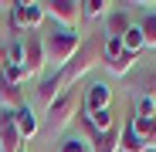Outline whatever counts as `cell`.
I'll use <instances>...</instances> for the list:
<instances>
[{
	"mask_svg": "<svg viewBox=\"0 0 156 152\" xmlns=\"http://www.w3.org/2000/svg\"><path fill=\"white\" fill-rule=\"evenodd\" d=\"M92 68H95V47H92V44H82V47H78V54H75L65 68H58L51 78L41 81V88H37L41 101H44V105H51V101L61 98L65 91L78 88V78H82V74H88Z\"/></svg>",
	"mask_w": 156,
	"mask_h": 152,
	"instance_id": "cell-1",
	"label": "cell"
},
{
	"mask_svg": "<svg viewBox=\"0 0 156 152\" xmlns=\"http://www.w3.org/2000/svg\"><path fill=\"white\" fill-rule=\"evenodd\" d=\"M78 47H82V37H78L75 31H51L48 37H44V61H51L55 64V71L58 68H65L75 54H78Z\"/></svg>",
	"mask_w": 156,
	"mask_h": 152,
	"instance_id": "cell-2",
	"label": "cell"
},
{
	"mask_svg": "<svg viewBox=\"0 0 156 152\" xmlns=\"http://www.w3.org/2000/svg\"><path fill=\"white\" fill-rule=\"evenodd\" d=\"M78 105H82V98H78V91H75V88H71V91H65L61 98H55V101L48 105V129H51V132H61L65 125L75 118Z\"/></svg>",
	"mask_w": 156,
	"mask_h": 152,
	"instance_id": "cell-3",
	"label": "cell"
},
{
	"mask_svg": "<svg viewBox=\"0 0 156 152\" xmlns=\"http://www.w3.org/2000/svg\"><path fill=\"white\" fill-rule=\"evenodd\" d=\"M10 20H14V31H37L44 20V4L17 0V4H10Z\"/></svg>",
	"mask_w": 156,
	"mask_h": 152,
	"instance_id": "cell-4",
	"label": "cell"
},
{
	"mask_svg": "<svg viewBox=\"0 0 156 152\" xmlns=\"http://www.w3.org/2000/svg\"><path fill=\"white\" fill-rule=\"evenodd\" d=\"M44 14H51L65 31H71L82 20V4L78 0H51V4H44Z\"/></svg>",
	"mask_w": 156,
	"mask_h": 152,
	"instance_id": "cell-5",
	"label": "cell"
},
{
	"mask_svg": "<svg viewBox=\"0 0 156 152\" xmlns=\"http://www.w3.org/2000/svg\"><path fill=\"white\" fill-rule=\"evenodd\" d=\"M44 64H48L44 61V37L27 34V37H24V68H27V78H34Z\"/></svg>",
	"mask_w": 156,
	"mask_h": 152,
	"instance_id": "cell-6",
	"label": "cell"
},
{
	"mask_svg": "<svg viewBox=\"0 0 156 152\" xmlns=\"http://www.w3.org/2000/svg\"><path fill=\"white\" fill-rule=\"evenodd\" d=\"M20 142H24V139H20L17 125H14V112L0 108V152H17Z\"/></svg>",
	"mask_w": 156,
	"mask_h": 152,
	"instance_id": "cell-7",
	"label": "cell"
},
{
	"mask_svg": "<svg viewBox=\"0 0 156 152\" xmlns=\"http://www.w3.org/2000/svg\"><path fill=\"white\" fill-rule=\"evenodd\" d=\"M109 108H112V88H109L105 81H95V85H88L85 115H92V112H109Z\"/></svg>",
	"mask_w": 156,
	"mask_h": 152,
	"instance_id": "cell-8",
	"label": "cell"
},
{
	"mask_svg": "<svg viewBox=\"0 0 156 152\" xmlns=\"http://www.w3.org/2000/svg\"><path fill=\"white\" fill-rule=\"evenodd\" d=\"M14 125H17V132H20V139H24V142L37 135V118H34V112H31L27 101H24L20 108H14Z\"/></svg>",
	"mask_w": 156,
	"mask_h": 152,
	"instance_id": "cell-9",
	"label": "cell"
},
{
	"mask_svg": "<svg viewBox=\"0 0 156 152\" xmlns=\"http://www.w3.org/2000/svg\"><path fill=\"white\" fill-rule=\"evenodd\" d=\"M119 135H122L119 125H112L109 132H95L92 135V152H119Z\"/></svg>",
	"mask_w": 156,
	"mask_h": 152,
	"instance_id": "cell-10",
	"label": "cell"
},
{
	"mask_svg": "<svg viewBox=\"0 0 156 152\" xmlns=\"http://www.w3.org/2000/svg\"><path fill=\"white\" fill-rule=\"evenodd\" d=\"M119 152H146V142L136 135V129H133V122H129V118H126L122 135H119Z\"/></svg>",
	"mask_w": 156,
	"mask_h": 152,
	"instance_id": "cell-11",
	"label": "cell"
},
{
	"mask_svg": "<svg viewBox=\"0 0 156 152\" xmlns=\"http://www.w3.org/2000/svg\"><path fill=\"white\" fill-rule=\"evenodd\" d=\"M0 101L7 105V112H14V108H20V105H24V91H20L17 85H10L4 74H0Z\"/></svg>",
	"mask_w": 156,
	"mask_h": 152,
	"instance_id": "cell-12",
	"label": "cell"
},
{
	"mask_svg": "<svg viewBox=\"0 0 156 152\" xmlns=\"http://www.w3.org/2000/svg\"><path fill=\"white\" fill-rule=\"evenodd\" d=\"M146 44H143V31H139V24H133L126 34H122V51H129V54H136L139 58V51H143Z\"/></svg>",
	"mask_w": 156,
	"mask_h": 152,
	"instance_id": "cell-13",
	"label": "cell"
},
{
	"mask_svg": "<svg viewBox=\"0 0 156 152\" xmlns=\"http://www.w3.org/2000/svg\"><path fill=\"white\" fill-rule=\"evenodd\" d=\"M129 27H133V20H129L122 10H115V14H109V27H105V37H122Z\"/></svg>",
	"mask_w": 156,
	"mask_h": 152,
	"instance_id": "cell-14",
	"label": "cell"
},
{
	"mask_svg": "<svg viewBox=\"0 0 156 152\" xmlns=\"http://www.w3.org/2000/svg\"><path fill=\"white\" fill-rule=\"evenodd\" d=\"M136 61H139L136 54H129V51H122V54H119L115 61H109V71H112V74H126V71L133 68Z\"/></svg>",
	"mask_w": 156,
	"mask_h": 152,
	"instance_id": "cell-15",
	"label": "cell"
},
{
	"mask_svg": "<svg viewBox=\"0 0 156 152\" xmlns=\"http://www.w3.org/2000/svg\"><path fill=\"white\" fill-rule=\"evenodd\" d=\"M139 31H143V44H146V47H156V14H149V17L139 24Z\"/></svg>",
	"mask_w": 156,
	"mask_h": 152,
	"instance_id": "cell-16",
	"label": "cell"
},
{
	"mask_svg": "<svg viewBox=\"0 0 156 152\" xmlns=\"http://www.w3.org/2000/svg\"><path fill=\"white\" fill-rule=\"evenodd\" d=\"M58 152H92V145H88L85 139H78V135H71V139H65V142L58 145Z\"/></svg>",
	"mask_w": 156,
	"mask_h": 152,
	"instance_id": "cell-17",
	"label": "cell"
},
{
	"mask_svg": "<svg viewBox=\"0 0 156 152\" xmlns=\"http://www.w3.org/2000/svg\"><path fill=\"white\" fill-rule=\"evenodd\" d=\"M105 0H82V17H102L105 14Z\"/></svg>",
	"mask_w": 156,
	"mask_h": 152,
	"instance_id": "cell-18",
	"label": "cell"
},
{
	"mask_svg": "<svg viewBox=\"0 0 156 152\" xmlns=\"http://www.w3.org/2000/svg\"><path fill=\"white\" fill-rule=\"evenodd\" d=\"M7 64H17V68H24V41H14V44L7 47Z\"/></svg>",
	"mask_w": 156,
	"mask_h": 152,
	"instance_id": "cell-19",
	"label": "cell"
},
{
	"mask_svg": "<svg viewBox=\"0 0 156 152\" xmlns=\"http://www.w3.org/2000/svg\"><path fill=\"white\" fill-rule=\"evenodd\" d=\"M122 54V37H105V64Z\"/></svg>",
	"mask_w": 156,
	"mask_h": 152,
	"instance_id": "cell-20",
	"label": "cell"
},
{
	"mask_svg": "<svg viewBox=\"0 0 156 152\" xmlns=\"http://www.w3.org/2000/svg\"><path fill=\"white\" fill-rule=\"evenodd\" d=\"M136 115H143V118H153V115H156V101L143 95V98H139V105H136Z\"/></svg>",
	"mask_w": 156,
	"mask_h": 152,
	"instance_id": "cell-21",
	"label": "cell"
},
{
	"mask_svg": "<svg viewBox=\"0 0 156 152\" xmlns=\"http://www.w3.org/2000/svg\"><path fill=\"white\" fill-rule=\"evenodd\" d=\"M143 88H146V98H153V101H156V71L143 74Z\"/></svg>",
	"mask_w": 156,
	"mask_h": 152,
	"instance_id": "cell-22",
	"label": "cell"
},
{
	"mask_svg": "<svg viewBox=\"0 0 156 152\" xmlns=\"http://www.w3.org/2000/svg\"><path fill=\"white\" fill-rule=\"evenodd\" d=\"M149 149H156V115H153V132H149V139H146V152Z\"/></svg>",
	"mask_w": 156,
	"mask_h": 152,
	"instance_id": "cell-23",
	"label": "cell"
},
{
	"mask_svg": "<svg viewBox=\"0 0 156 152\" xmlns=\"http://www.w3.org/2000/svg\"><path fill=\"white\" fill-rule=\"evenodd\" d=\"M17 152H24V145H20V149H17Z\"/></svg>",
	"mask_w": 156,
	"mask_h": 152,
	"instance_id": "cell-24",
	"label": "cell"
},
{
	"mask_svg": "<svg viewBox=\"0 0 156 152\" xmlns=\"http://www.w3.org/2000/svg\"><path fill=\"white\" fill-rule=\"evenodd\" d=\"M149 152H156V149H149Z\"/></svg>",
	"mask_w": 156,
	"mask_h": 152,
	"instance_id": "cell-25",
	"label": "cell"
}]
</instances>
